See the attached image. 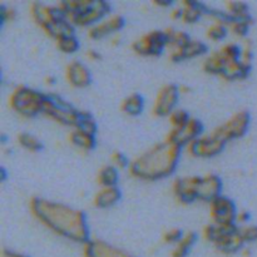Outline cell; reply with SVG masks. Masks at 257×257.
<instances>
[{"label": "cell", "instance_id": "cell-25", "mask_svg": "<svg viewBox=\"0 0 257 257\" xmlns=\"http://www.w3.org/2000/svg\"><path fill=\"white\" fill-rule=\"evenodd\" d=\"M231 59L226 58L222 53L220 52V49L216 50V52L211 53L207 58L205 59L203 63V69L206 70L210 74H217L221 75L223 68L227 64V62H230Z\"/></svg>", "mask_w": 257, "mask_h": 257}, {"label": "cell", "instance_id": "cell-11", "mask_svg": "<svg viewBox=\"0 0 257 257\" xmlns=\"http://www.w3.org/2000/svg\"><path fill=\"white\" fill-rule=\"evenodd\" d=\"M202 132L203 125L201 120L191 117L190 120L185 125H182L181 128H176V130H171L166 140L172 143H176L180 147H183V146L187 147L191 142L201 137Z\"/></svg>", "mask_w": 257, "mask_h": 257}, {"label": "cell", "instance_id": "cell-20", "mask_svg": "<svg viewBox=\"0 0 257 257\" xmlns=\"http://www.w3.org/2000/svg\"><path fill=\"white\" fill-rule=\"evenodd\" d=\"M122 195L117 186L114 187H100L93 198V205L97 208H109L120 200Z\"/></svg>", "mask_w": 257, "mask_h": 257}, {"label": "cell", "instance_id": "cell-39", "mask_svg": "<svg viewBox=\"0 0 257 257\" xmlns=\"http://www.w3.org/2000/svg\"><path fill=\"white\" fill-rule=\"evenodd\" d=\"M182 14H183V10H182V7L181 8H177V9H173L172 13H171V18L172 19H182Z\"/></svg>", "mask_w": 257, "mask_h": 257}, {"label": "cell", "instance_id": "cell-1", "mask_svg": "<svg viewBox=\"0 0 257 257\" xmlns=\"http://www.w3.org/2000/svg\"><path fill=\"white\" fill-rule=\"evenodd\" d=\"M30 210L39 222L53 232L84 245L89 241V228L82 211L40 197L30 201Z\"/></svg>", "mask_w": 257, "mask_h": 257}, {"label": "cell", "instance_id": "cell-21", "mask_svg": "<svg viewBox=\"0 0 257 257\" xmlns=\"http://www.w3.org/2000/svg\"><path fill=\"white\" fill-rule=\"evenodd\" d=\"M243 245H245V242H243L242 237H241L237 230V232L218 240L213 246H215L220 252L226 253V255H231V253H236L238 252V251L242 250Z\"/></svg>", "mask_w": 257, "mask_h": 257}, {"label": "cell", "instance_id": "cell-31", "mask_svg": "<svg viewBox=\"0 0 257 257\" xmlns=\"http://www.w3.org/2000/svg\"><path fill=\"white\" fill-rule=\"evenodd\" d=\"M77 130H80L83 132L95 136V133H97V123H95L94 118L90 115V113L83 110L82 118H80V122L78 124Z\"/></svg>", "mask_w": 257, "mask_h": 257}, {"label": "cell", "instance_id": "cell-10", "mask_svg": "<svg viewBox=\"0 0 257 257\" xmlns=\"http://www.w3.org/2000/svg\"><path fill=\"white\" fill-rule=\"evenodd\" d=\"M248 125H250V114L246 110H240L235 113L227 122L215 128V131L226 142H228V141L242 137L247 131Z\"/></svg>", "mask_w": 257, "mask_h": 257}, {"label": "cell", "instance_id": "cell-13", "mask_svg": "<svg viewBox=\"0 0 257 257\" xmlns=\"http://www.w3.org/2000/svg\"><path fill=\"white\" fill-rule=\"evenodd\" d=\"M201 180H202V176H190V177L176 180L172 185L176 200L183 205H188L198 200V186H200Z\"/></svg>", "mask_w": 257, "mask_h": 257}, {"label": "cell", "instance_id": "cell-32", "mask_svg": "<svg viewBox=\"0 0 257 257\" xmlns=\"http://www.w3.org/2000/svg\"><path fill=\"white\" fill-rule=\"evenodd\" d=\"M191 115L186 112L185 109H175L168 117L172 128L171 130H176V128H181L182 125H185L186 123L190 120Z\"/></svg>", "mask_w": 257, "mask_h": 257}, {"label": "cell", "instance_id": "cell-22", "mask_svg": "<svg viewBox=\"0 0 257 257\" xmlns=\"http://www.w3.org/2000/svg\"><path fill=\"white\" fill-rule=\"evenodd\" d=\"M69 141L73 146H75L77 148L83 151H92L95 147V136L89 135V133H85L83 131L77 130V128H73L72 132L69 133Z\"/></svg>", "mask_w": 257, "mask_h": 257}, {"label": "cell", "instance_id": "cell-40", "mask_svg": "<svg viewBox=\"0 0 257 257\" xmlns=\"http://www.w3.org/2000/svg\"><path fill=\"white\" fill-rule=\"evenodd\" d=\"M87 57L92 60H98L100 58V54H98L95 50H89V52L87 53Z\"/></svg>", "mask_w": 257, "mask_h": 257}, {"label": "cell", "instance_id": "cell-3", "mask_svg": "<svg viewBox=\"0 0 257 257\" xmlns=\"http://www.w3.org/2000/svg\"><path fill=\"white\" fill-rule=\"evenodd\" d=\"M30 14L34 22L55 42L64 37L74 35V25L68 22L58 7H50L43 3H33L30 7Z\"/></svg>", "mask_w": 257, "mask_h": 257}, {"label": "cell", "instance_id": "cell-27", "mask_svg": "<svg viewBox=\"0 0 257 257\" xmlns=\"http://www.w3.org/2000/svg\"><path fill=\"white\" fill-rule=\"evenodd\" d=\"M196 240H197V233L193 232V231H188L185 232L183 237L181 238L180 242L176 243L175 247H173L172 252H171V257H186L190 252V250L192 248V246L195 245Z\"/></svg>", "mask_w": 257, "mask_h": 257}, {"label": "cell", "instance_id": "cell-19", "mask_svg": "<svg viewBox=\"0 0 257 257\" xmlns=\"http://www.w3.org/2000/svg\"><path fill=\"white\" fill-rule=\"evenodd\" d=\"M206 50H207V45L205 43L198 42V40H191L186 47L170 50V59L172 62H181V60L191 59V58L205 54Z\"/></svg>", "mask_w": 257, "mask_h": 257}, {"label": "cell", "instance_id": "cell-24", "mask_svg": "<svg viewBox=\"0 0 257 257\" xmlns=\"http://www.w3.org/2000/svg\"><path fill=\"white\" fill-rule=\"evenodd\" d=\"M182 7L183 14H182V22L186 24H193L197 23L201 19L203 14H205V5L197 2H183L181 3Z\"/></svg>", "mask_w": 257, "mask_h": 257}, {"label": "cell", "instance_id": "cell-29", "mask_svg": "<svg viewBox=\"0 0 257 257\" xmlns=\"http://www.w3.org/2000/svg\"><path fill=\"white\" fill-rule=\"evenodd\" d=\"M55 44H57L58 49H59L62 53H65V54H72V53H75L80 47L79 42H78V39L75 38V35L62 38V39L57 40Z\"/></svg>", "mask_w": 257, "mask_h": 257}, {"label": "cell", "instance_id": "cell-35", "mask_svg": "<svg viewBox=\"0 0 257 257\" xmlns=\"http://www.w3.org/2000/svg\"><path fill=\"white\" fill-rule=\"evenodd\" d=\"M109 161L110 165L117 168V170H124V168L128 170L131 163V161H128L127 157L122 152H118V151H114L113 153H110Z\"/></svg>", "mask_w": 257, "mask_h": 257}, {"label": "cell", "instance_id": "cell-2", "mask_svg": "<svg viewBox=\"0 0 257 257\" xmlns=\"http://www.w3.org/2000/svg\"><path fill=\"white\" fill-rule=\"evenodd\" d=\"M181 148L176 143L165 140L131 161L128 172L135 178L145 181L168 177L177 167Z\"/></svg>", "mask_w": 257, "mask_h": 257}, {"label": "cell", "instance_id": "cell-28", "mask_svg": "<svg viewBox=\"0 0 257 257\" xmlns=\"http://www.w3.org/2000/svg\"><path fill=\"white\" fill-rule=\"evenodd\" d=\"M18 143L23 148L30 151V152H38V151H40L43 148V143L35 136L30 135L28 132H23L20 135H18Z\"/></svg>", "mask_w": 257, "mask_h": 257}, {"label": "cell", "instance_id": "cell-37", "mask_svg": "<svg viewBox=\"0 0 257 257\" xmlns=\"http://www.w3.org/2000/svg\"><path fill=\"white\" fill-rule=\"evenodd\" d=\"M3 256L4 257H28L24 253L17 252V251H12V250H4L3 251Z\"/></svg>", "mask_w": 257, "mask_h": 257}, {"label": "cell", "instance_id": "cell-14", "mask_svg": "<svg viewBox=\"0 0 257 257\" xmlns=\"http://www.w3.org/2000/svg\"><path fill=\"white\" fill-rule=\"evenodd\" d=\"M124 27V19L120 15H110V17L104 18L102 22L95 24L94 27L89 28L88 30V37L90 39H102V38L108 37V35H114L115 33L119 32Z\"/></svg>", "mask_w": 257, "mask_h": 257}, {"label": "cell", "instance_id": "cell-9", "mask_svg": "<svg viewBox=\"0 0 257 257\" xmlns=\"http://www.w3.org/2000/svg\"><path fill=\"white\" fill-rule=\"evenodd\" d=\"M180 87L176 84H165L156 95L152 113L156 117H170L171 113L176 109L178 98H180Z\"/></svg>", "mask_w": 257, "mask_h": 257}, {"label": "cell", "instance_id": "cell-30", "mask_svg": "<svg viewBox=\"0 0 257 257\" xmlns=\"http://www.w3.org/2000/svg\"><path fill=\"white\" fill-rule=\"evenodd\" d=\"M226 34H227V25L220 20H213V23L207 28V32H206L208 39L212 40H222Z\"/></svg>", "mask_w": 257, "mask_h": 257}, {"label": "cell", "instance_id": "cell-5", "mask_svg": "<svg viewBox=\"0 0 257 257\" xmlns=\"http://www.w3.org/2000/svg\"><path fill=\"white\" fill-rule=\"evenodd\" d=\"M43 113L60 124L77 128L80 122V118H82L83 110L74 108L69 102L63 99L60 95L48 93Z\"/></svg>", "mask_w": 257, "mask_h": 257}, {"label": "cell", "instance_id": "cell-4", "mask_svg": "<svg viewBox=\"0 0 257 257\" xmlns=\"http://www.w3.org/2000/svg\"><path fill=\"white\" fill-rule=\"evenodd\" d=\"M47 94L25 85H18L9 95V105L22 117L33 118L44 112Z\"/></svg>", "mask_w": 257, "mask_h": 257}, {"label": "cell", "instance_id": "cell-15", "mask_svg": "<svg viewBox=\"0 0 257 257\" xmlns=\"http://www.w3.org/2000/svg\"><path fill=\"white\" fill-rule=\"evenodd\" d=\"M65 79L75 88H84L92 82L89 69L79 60H72L65 68Z\"/></svg>", "mask_w": 257, "mask_h": 257}, {"label": "cell", "instance_id": "cell-16", "mask_svg": "<svg viewBox=\"0 0 257 257\" xmlns=\"http://www.w3.org/2000/svg\"><path fill=\"white\" fill-rule=\"evenodd\" d=\"M85 257H135L100 240H89L84 245Z\"/></svg>", "mask_w": 257, "mask_h": 257}, {"label": "cell", "instance_id": "cell-38", "mask_svg": "<svg viewBox=\"0 0 257 257\" xmlns=\"http://www.w3.org/2000/svg\"><path fill=\"white\" fill-rule=\"evenodd\" d=\"M248 218H250V215H248L247 212H245V211H242V212L237 213V218H236V221L241 223H246L248 221Z\"/></svg>", "mask_w": 257, "mask_h": 257}, {"label": "cell", "instance_id": "cell-23", "mask_svg": "<svg viewBox=\"0 0 257 257\" xmlns=\"http://www.w3.org/2000/svg\"><path fill=\"white\" fill-rule=\"evenodd\" d=\"M143 108H145V100H143L142 95L138 93H132L120 103V110L131 117L140 115L143 112Z\"/></svg>", "mask_w": 257, "mask_h": 257}, {"label": "cell", "instance_id": "cell-12", "mask_svg": "<svg viewBox=\"0 0 257 257\" xmlns=\"http://www.w3.org/2000/svg\"><path fill=\"white\" fill-rule=\"evenodd\" d=\"M237 213L233 201L225 196H218L210 202V217L213 223H236Z\"/></svg>", "mask_w": 257, "mask_h": 257}, {"label": "cell", "instance_id": "cell-36", "mask_svg": "<svg viewBox=\"0 0 257 257\" xmlns=\"http://www.w3.org/2000/svg\"><path fill=\"white\" fill-rule=\"evenodd\" d=\"M185 232H182V230L180 228H171V230L166 231L163 233L162 238L165 241V243H170V245H176V243L180 242L181 238L183 237Z\"/></svg>", "mask_w": 257, "mask_h": 257}, {"label": "cell", "instance_id": "cell-7", "mask_svg": "<svg viewBox=\"0 0 257 257\" xmlns=\"http://www.w3.org/2000/svg\"><path fill=\"white\" fill-rule=\"evenodd\" d=\"M226 141L215 130L208 135H202L187 146L188 152L195 157L208 158L218 155L225 148Z\"/></svg>", "mask_w": 257, "mask_h": 257}, {"label": "cell", "instance_id": "cell-17", "mask_svg": "<svg viewBox=\"0 0 257 257\" xmlns=\"http://www.w3.org/2000/svg\"><path fill=\"white\" fill-rule=\"evenodd\" d=\"M221 191H222V181L215 173H207V175L202 176L200 186H198V200L203 201V202H208L213 201L221 196Z\"/></svg>", "mask_w": 257, "mask_h": 257}, {"label": "cell", "instance_id": "cell-6", "mask_svg": "<svg viewBox=\"0 0 257 257\" xmlns=\"http://www.w3.org/2000/svg\"><path fill=\"white\" fill-rule=\"evenodd\" d=\"M110 5L105 2H84L80 0L79 8L74 14L68 17V22L78 27H94L104 18H107Z\"/></svg>", "mask_w": 257, "mask_h": 257}, {"label": "cell", "instance_id": "cell-33", "mask_svg": "<svg viewBox=\"0 0 257 257\" xmlns=\"http://www.w3.org/2000/svg\"><path fill=\"white\" fill-rule=\"evenodd\" d=\"M251 23H252V19L250 18H246V19H240V20H236V22L231 23L228 27H230L231 32L233 33L237 37L243 38L248 32V28H250Z\"/></svg>", "mask_w": 257, "mask_h": 257}, {"label": "cell", "instance_id": "cell-8", "mask_svg": "<svg viewBox=\"0 0 257 257\" xmlns=\"http://www.w3.org/2000/svg\"><path fill=\"white\" fill-rule=\"evenodd\" d=\"M167 48V38L165 30H152L138 38L132 44V49L140 55L157 57Z\"/></svg>", "mask_w": 257, "mask_h": 257}, {"label": "cell", "instance_id": "cell-26", "mask_svg": "<svg viewBox=\"0 0 257 257\" xmlns=\"http://www.w3.org/2000/svg\"><path fill=\"white\" fill-rule=\"evenodd\" d=\"M119 180V172L112 165L103 166L97 175V182L100 187H114Z\"/></svg>", "mask_w": 257, "mask_h": 257}, {"label": "cell", "instance_id": "cell-34", "mask_svg": "<svg viewBox=\"0 0 257 257\" xmlns=\"http://www.w3.org/2000/svg\"><path fill=\"white\" fill-rule=\"evenodd\" d=\"M238 233L242 237L243 242H255L257 241V226L256 225H245L238 227Z\"/></svg>", "mask_w": 257, "mask_h": 257}, {"label": "cell", "instance_id": "cell-18", "mask_svg": "<svg viewBox=\"0 0 257 257\" xmlns=\"http://www.w3.org/2000/svg\"><path fill=\"white\" fill-rule=\"evenodd\" d=\"M238 227L236 223H210V225L205 226L202 230V237L206 241L215 245L218 240L226 237L228 235L237 232Z\"/></svg>", "mask_w": 257, "mask_h": 257}]
</instances>
